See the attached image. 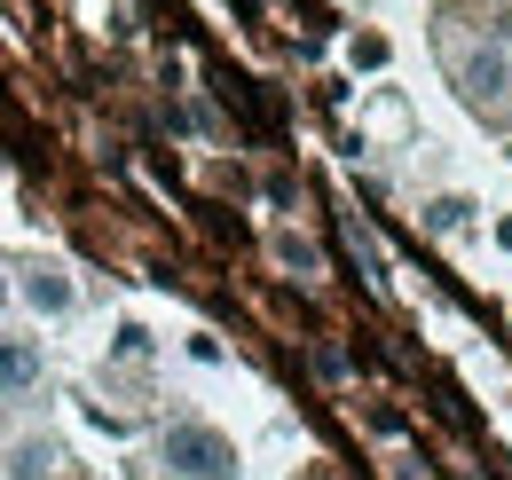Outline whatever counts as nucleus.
<instances>
[{
  "label": "nucleus",
  "mask_w": 512,
  "mask_h": 480,
  "mask_svg": "<svg viewBox=\"0 0 512 480\" xmlns=\"http://www.w3.org/2000/svg\"><path fill=\"white\" fill-rule=\"evenodd\" d=\"M158 457H166L174 480H237V449L213 425H166V449Z\"/></svg>",
  "instance_id": "obj_1"
},
{
  "label": "nucleus",
  "mask_w": 512,
  "mask_h": 480,
  "mask_svg": "<svg viewBox=\"0 0 512 480\" xmlns=\"http://www.w3.org/2000/svg\"><path fill=\"white\" fill-rule=\"evenodd\" d=\"M40 386V347L32 339H0V394H24Z\"/></svg>",
  "instance_id": "obj_2"
},
{
  "label": "nucleus",
  "mask_w": 512,
  "mask_h": 480,
  "mask_svg": "<svg viewBox=\"0 0 512 480\" xmlns=\"http://www.w3.org/2000/svg\"><path fill=\"white\" fill-rule=\"evenodd\" d=\"M24 300L40 307V315H64V307H71V284H64V276H32V284H24Z\"/></svg>",
  "instance_id": "obj_3"
},
{
  "label": "nucleus",
  "mask_w": 512,
  "mask_h": 480,
  "mask_svg": "<svg viewBox=\"0 0 512 480\" xmlns=\"http://www.w3.org/2000/svg\"><path fill=\"white\" fill-rule=\"evenodd\" d=\"M465 87H473V95H505V63H497V56H473V63H465Z\"/></svg>",
  "instance_id": "obj_4"
},
{
  "label": "nucleus",
  "mask_w": 512,
  "mask_h": 480,
  "mask_svg": "<svg viewBox=\"0 0 512 480\" xmlns=\"http://www.w3.org/2000/svg\"><path fill=\"white\" fill-rule=\"evenodd\" d=\"M465 213H473V205H465V197H442V205H434V213H426V221H434V229H465Z\"/></svg>",
  "instance_id": "obj_5"
}]
</instances>
